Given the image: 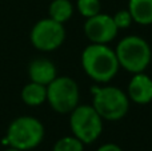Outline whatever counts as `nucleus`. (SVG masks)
I'll return each mask as SVG.
<instances>
[{"label": "nucleus", "instance_id": "nucleus-1", "mask_svg": "<svg viewBox=\"0 0 152 151\" xmlns=\"http://www.w3.org/2000/svg\"><path fill=\"white\" fill-rule=\"evenodd\" d=\"M81 67L92 80L105 84L116 76L120 64L115 50L108 44L92 43L81 52Z\"/></svg>", "mask_w": 152, "mask_h": 151}, {"label": "nucleus", "instance_id": "nucleus-2", "mask_svg": "<svg viewBox=\"0 0 152 151\" xmlns=\"http://www.w3.org/2000/svg\"><path fill=\"white\" fill-rule=\"evenodd\" d=\"M115 52L120 67L132 75L144 72L152 59V50L148 42L136 35L123 37L116 45Z\"/></svg>", "mask_w": 152, "mask_h": 151}, {"label": "nucleus", "instance_id": "nucleus-3", "mask_svg": "<svg viewBox=\"0 0 152 151\" xmlns=\"http://www.w3.org/2000/svg\"><path fill=\"white\" fill-rule=\"evenodd\" d=\"M44 133V126L37 118L24 115L15 118L10 123L4 141L10 147L27 151L42 143Z\"/></svg>", "mask_w": 152, "mask_h": 151}, {"label": "nucleus", "instance_id": "nucleus-4", "mask_svg": "<svg viewBox=\"0 0 152 151\" xmlns=\"http://www.w3.org/2000/svg\"><path fill=\"white\" fill-rule=\"evenodd\" d=\"M92 106L103 120L118 122L127 115L129 108V98L124 91L115 86L92 87Z\"/></svg>", "mask_w": 152, "mask_h": 151}, {"label": "nucleus", "instance_id": "nucleus-5", "mask_svg": "<svg viewBox=\"0 0 152 151\" xmlns=\"http://www.w3.org/2000/svg\"><path fill=\"white\" fill-rule=\"evenodd\" d=\"M69 127L72 135L80 139L84 144H89L102 135L103 118L92 104H79L69 112Z\"/></svg>", "mask_w": 152, "mask_h": 151}, {"label": "nucleus", "instance_id": "nucleus-6", "mask_svg": "<svg viewBox=\"0 0 152 151\" xmlns=\"http://www.w3.org/2000/svg\"><path fill=\"white\" fill-rule=\"evenodd\" d=\"M79 86L69 76H56L47 86V102L59 114H69L79 106Z\"/></svg>", "mask_w": 152, "mask_h": 151}, {"label": "nucleus", "instance_id": "nucleus-7", "mask_svg": "<svg viewBox=\"0 0 152 151\" xmlns=\"http://www.w3.org/2000/svg\"><path fill=\"white\" fill-rule=\"evenodd\" d=\"M29 39L36 50L43 51V52L55 51L66 40L64 24L55 21L51 18L42 19L32 27Z\"/></svg>", "mask_w": 152, "mask_h": 151}, {"label": "nucleus", "instance_id": "nucleus-8", "mask_svg": "<svg viewBox=\"0 0 152 151\" xmlns=\"http://www.w3.org/2000/svg\"><path fill=\"white\" fill-rule=\"evenodd\" d=\"M119 28L116 27L113 18L107 13H97L88 18L84 23V34L91 43L108 44L116 37Z\"/></svg>", "mask_w": 152, "mask_h": 151}, {"label": "nucleus", "instance_id": "nucleus-9", "mask_svg": "<svg viewBox=\"0 0 152 151\" xmlns=\"http://www.w3.org/2000/svg\"><path fill=\"white\" fill-rule=\"evenodd\" d=\"M128 98L136 104L152 102V78L144 72L134 74L128 83Z\"/></svg>", "mask_w": 152, "mask_h": 151}, {"label": "nucleus", "instance_id": "nucleus-10", "mask_svg": "<svg viewBox=\"0 0 152 151\" xmlns=\"http://www.w3.org/2000/svg\"><path fill=\"white\" fill-rule=\"evenodd\" d=\"M28 76L31 82L39 83L43 86H48L56 76H58V70H56L53 62H51L47 58H37L29 63L28 66Z\"/></svg>", "mask_w": 152, "mask_h": 151}, {"label": "nucleus", "instance_id": "nucleus-11", "mask_svg": "<svg viewBox=\"0 0 152 151\" xmlns=\"http://www.w3.org/2000/svg\"><path fill=\"white\" fill-rule=\"evenodd\" d=\"M128 11L135 23L140 26L152 24V0H129Z\"/></svg>", "mask_w": 152, "mask_h": 151}, {"label": "nucleus", "instance_id": "nucleus-12", "mask_svg": "<svg viewBox=\"0 0 152 151\" xmlns=\"http://www.w3.org/2000/svg\"><path fill=\"white\" fill-rule=\"evenodd\" d=\"M21 100L27 106H40L47 102V86L29 82L21 90Z\"/></svg>", "mask_w": 152, "mask_h": 151}, {"label": "nucleus", "instance_id": "nucleus-13", "mask_svg": "<svg viewBox=\"0 0 152 151\" xmlns=\"http://www.w3.org/2000/svg\"><path fill=\"white\" fill-rule=\"evenodd\" d=\"M48 18L64 24L74 15V5L69 0H52L48 7Z\"/></svg>", "mask_w": 152, "mask_h": 151}, {"label": "nucleus", "instance_id": "nucleus-14", "mask_svg": "<svg viewBox=\"0 0 152 151\" xmlns=\"http://www.w3.org/2000/svg\"><path fill=\"white\" fill-rule=\"evenodd\" d=\"M52 151H84V143L75 135L63 136L53 144Z\"/></svg>", "mask_w": 152, "mask_h": 151}, {"label": "nucleus", "instance_id": "nucleus-15", "mask_svg": "<svg viewBox=\"0 0 152 151\" xmlns=\"http://www.w3.org/2000/svg\"><path fill=\"white\" fill-rule=\"evenodd\" d=\"M76 7H77L80 15L87 19L102 12V3H100V0H77Z\"/></svg>", "mask_w": 152, "mask_h": 151}, {"label": "nucleus", "instance_id": "nucleus-16", "mask_svg": "<svg viewBox=\"0 0 152 151\" xmlns=\"http://www.w3.org/2000/svg\"><path fill=\"white\" fill-rule=\"evenodd\" d=\"M113 18V21H115L116 27H118L119 29H126L128 28L129 26L132 24V16L131 13H129L128 10H120L118 11V12L115 13V15L112 16Z\"/></svg>", "mask_w": 152, "mask_h": 151}, {"label": "nucleus", "instance_id": "nucleus-17", "mask_svg": "<svg viewBox=\"0 0 152 151\" xmlns=\"http://www.w3.org/2000/svg\"><path fill=\"white\" fill-rule=\"evenodd\" d=\"M96 151H123V150H121L120 146H118L115 143H105L103 146H100Z\"/></svg>", "mask_w": 152, "mask_h": 151}, {"label": "nucleus", "instance_id": "nucleus-18", "mask_svg": "<svg viewBox=\"0 0 152 151\" xmlns=\"http://www.w3.org/2000/svg\"><path fill=\"white\" fill-rule=\"evenodd\" d=\"M5 151H21V150H19V149H15V147H8Z\"/></svg>", "mask_w": 152, "mask_h": 151}]
</instances>
